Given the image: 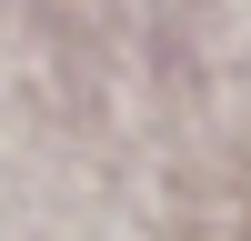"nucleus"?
<instances>
[]
</instances>
